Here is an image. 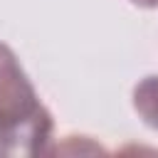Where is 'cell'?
I'll list each match as a JSON object with an SVG mask.
<instances>
[{"mask_svg": "<svg viewBox=\"0 0 158 158\" xmlns=\"http://www.w3.org/2000/svg\"><path fill=\"white\" fill-rule=\"evenodd\" d=\"M131 2H136V5H141V7H156V5H158V0H131Z\"/></svg>", "mask_w": 158, "mask_h": 158, "instance_id": "3957f363", "label": "cell"}, {"mask_svg": "<svg viewBox=\"0 0 158 158\" xmlns=\"http://www.w3.org/2000/svg\"><path fill=\"white\" fill-rule=\"evenodd\" d=\"M133 106L148 126L158 128V77H148L136 86Z\"/></svg>", "mask_w": 158, "mask_h": 158, "instance_id": "7a4b0ae2", "label": "cell"}, {"mask_svg": "<svg viewBox=\"0 0 158 158\" xmlns=\"http://www.w3.org/2000/svg\"><path fill=\"white\" fill-rule=\"evenodd\" d=\"M52 133V116L40 104L15 54L0 44V156H37Z\"/></svg>", "mask_w": 158, "mask_h": 158, "instance_id": "6da1fadb", "label": "cell"}]
</instances>
